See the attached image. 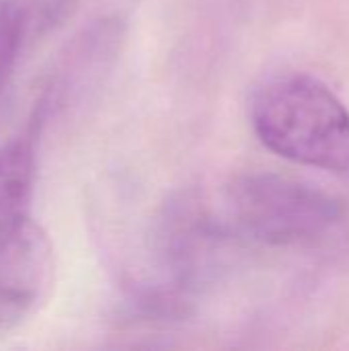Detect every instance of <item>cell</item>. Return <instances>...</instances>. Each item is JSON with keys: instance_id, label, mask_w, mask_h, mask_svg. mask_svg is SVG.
<instances>
[{"instance_id": "obj_4", "label": "cell", "mask_w": 349, "mask_h": 351, "mask_svg": "<svg viewBox=\"0 0 349 351\" xmlns=\"http://www.w3.org/2000/svg\"><path fill=\"white\" fill-rule=\"evenodd\" d=\"M123 41V25L119 19H105L82 33L72 51L64 58L58 74L49 80L47 88L41 93V101L35 111L33 125L39 130L43 121L74 95L91 90L101 76L107 74L119 45Z\"/></svg>"}, {"instance_id": "obj_6", "label": "cell", "mask_w": 349, "mask_h": 351, "mask_svg": "<svg viewBox=\"0 0 349 351\" xmlns=\"http://www.w3.org/2000/svg\"><path fill=\"white\" fill-rule=\"evenodd\" d=\"M29 29V12L19 0H0V88L12 76Z\"/></svg>"}, {"instance_id": "obj_3", "label": "cell", "mask_w": 349, "mask_h": 351, "mask_svg": "<svg viewBox=\"0 0 349 351\" xmlns=\"http://www.w3.org/2000/svg\"><path fill=\"white\" fill-rule=\"evenodd\" d=\"M51 282V245L39 226L27 224L0 251V335L14 331L41 306Z\"/></svg>"}, {"instance_id": "obj_1", "label": "cell", "mask_w": 349, "mask_h": 351, "mask_svg": "<svg viewBox=\"0 0 349 351\" xmlns=\"http://www.w3.org/2000/svg\"><path fill=\"white\" fill-rule=\"evenodd\" d=\"M251 123L278 156L331 173H349V111L319 78L302 72L265 80L251 101Z\"/></svg>"}, {"instance_id": "obj_2", "label": "cell", "mask_w": 349, "mask_h": 351, "mask_svg": "<svg viewBox=\"0 0 349 351\" xmlns=\"http://www.w3.org/2000/svg\"><path fill=\"white\" fill-rule=\"evenodd\" d=\"M228 239L286 247L331 230L344 206L329 193L280 175H243L230 181L214 212Z\"/></svg>"}, {"instance_id": "obj_5", "label": "cell", "mask_w": 349, "mask_h": 351, "mask_svg": "<svg viewBox=\"0 0 349 351\" xmlns=\"http://www.w3.org/2000/svg\"><path fill=\"white\" fill-rule=\"evenodd\" d=\"M37 132L0 146V251L29 224L27 212L37 175Z\"/></svg>"}]
</instances>
